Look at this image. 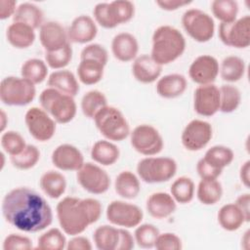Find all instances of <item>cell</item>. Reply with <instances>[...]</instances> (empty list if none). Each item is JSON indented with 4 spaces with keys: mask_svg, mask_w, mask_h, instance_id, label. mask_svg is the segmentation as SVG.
Returning <instances> with one entry per match:
<instances>
[{
    "mask_svg": "<svg viewBox=\"0 0 250 250\" xmlns=\"http://www.w3.org/2000/svg\"><path fill=\"white\" fill-rule=\"evenodd\" d=\"M1 211L5 221L19 230L38 232L53 222L49 203L35 190L26 187L11 189L2 199Z\"/></svg>",
    "mask_w": 250,
    "mask_h": 250,
    "instance_id": "1",
    "label": "cell"
},
{
    "mask_svg": "<svg viewBox=\"0 0 250 250\" xmlns=\"http://www.w3.org/2000/svg\"><path fill=\"white\" fill-rule=\"evenodd\" d=\"M102 203L96 198H78L65 196L56 207L57 218L62 231L68 235H77L102 216Z\"/></svg>",
    "mask_w": 250,
    "mask_h": 250,
    "instance_id": "2",
    "label": "cell"
},
{
    "mask_svg": "<svg viewBox=\"0 0 250 250\" xmlns=\"http://www.w3.org/2000/svg\"><path fill=\"white\" fill-rule=\"evenodd\" d=\"M151 58L160 65L169 64L178 60L186 50V39L176 27L164 24L158 26L152 34Z\"/></svg>",
    "mask_w": 250,
    "mask_h": 250,
    "instance_id": "3",
    "label": "cell"
},
{
    "mask_svg": "<svg viewBox=\"0 0 250 250\" xmlns=\"http://www.w3.org/2000/svg\"><path fill=\"white\" fill-rule=\"evenodd\" d=\"M39 103L57 123L66 124L76 115L77 105L74 97L62 94L54 88L44 89L39 96Z\"/></svg>",
    "mask_w": 250,
    "mask_h": 250,
    "instance_id": "4",
    "label": "cell"
},
{
    "mask_svg": "<svg viewBox=\"0 0 250 250\" xmlns=\"http://www.w3.org/2000/svg\"><path fill=\"white\" fill-rule=\"evenodd\" d=\"M99 132L110 142H121L130 135V126L120 109L112 105L102 108L94 117Z\"/></svg>",
    "mask_w": 250,
    "mask_h": 250,
    "instance_id": "5",
    "label": "cell"
},
{
    "mask_svg": "<svg viewBox=\"0 0 250 250\" xmlns=\"http://www.w3.org/2000/svg\"><path fill=\"white\" fill-rule=\"evenodd\" d=\"M177 162L167 156H147L137 164L139 178L146 184L168 182L177 173Z\"/></svg>",
    "mask_w": 250,
    "mask_h": 250,
    "instance_id": "6",
    "label": "cell"
},
{
    "mask_svg": "<svg viewBox=\"0 0 250 250\" xmlns=\"http://www.w3.org/2000/svg\"><path fill=\"white\" fill-rule=\"evenodd\" d=\"M35 85L30 81L17 76H7L0 83V100L10 106L29 104L35 98Z\"/></svg>",
    "mask_w": 250,
    "mask_h": 250,
    "instance_id": "7",
    "label": "cell"
},
{
    "mask_svg": "<svg viewBox=\"0 0 250 250\" xmlns=\"http://www.w3.org/2000/svg\"><path fill=\"white\" fill-rule=\"evenodd\" d=\"M182 25L185 31L196 42L205 43L210 41L215 33L213 18L206 12L191 8L182 16Z\"/></svg>",
    "mask_w": 250,
    "mask_h": 250,
    "instance_id": "8",
    "label": "cell"
},
{
    "mask_svg": "<svg viewBox=\"0 0 250 250\" xmlns=\"http://www.w3.org/2000/svg\"><path fill=\"white\" fill-rule=\"evenodd\" d=\"M132 147L145 156L158 154L164 146L163 138L159 131L149 124H141L130 133Z\"/></svg>",
    "mask_w": 250,
    "mask_h": 250,
    "instance_id": "9",
    "label": "cell"
},
{
    "mask_svg": "<svg viewBox=\"0 0 250 250\" xmlns=\"http://www.w3.org/2000/svg\"><path fill=\"white\" fill-rule=\"evenodd\" d=\"M24 123L30 136L41 143L50 141L57 128V122L42 107L32 106L24 115Z\"/></svg>",
    "mask_w": 250,
    "mask_h": 250,
    "instance_id": "10",
    "label": "cell"
},
{
    "mask_svg": "<svg viewBox=\"0 0 250 250\" xmlns=\"http://www.w3.org/2000/svg\"><path fill=\"white\" fill-rule=\"evenodd\" d=\"M219 38L223 44L236 49H245L250 45V17L245 15L231 22H221Z\"/></svg>",
    "mask_w": 250,
    "mask_h": 250,
    "instance_id": "11",
    "label": "cell"
},
{
    "mask_svg": "<svg viewBox=\"0 0 250 250\" xmlns=\"http://www.w3.org/2000/svg\"><path fill=\"white\" fill-rule=\"evenodd\" d=\"M105 215L111 225L125 229L136 228L144 218L143 210L138 205L123 200L111 201L106 207Z\"/></svg>",
    "mask_w": 250,
    "mask_h": 250,
    "instance_id": "12",
    "label": "cell"
},
{
    "mask_svg": "<svg viewBox=\"0 0 250 250\" xmlns=\"http://www.w3.org/2000/svg\"><path fill=\"white\" fill-rule=\"evenodd\" d=\"M76 172L77 183L87 192L91 194H103L108 190L110 177L98 164L85 162Z\"/></svg>",
    "mask_w": 250,
    "mask_h": 250,
    "instance_id": "13",
    "label": "cell"
},
{
    "mask_svg": "<svg viewBox=\"0 0 250 250\" xmlns=\"http://www.w3.org/2000/svg\"><path fill=\"white\" fill-rule=\"evenodd\" d=\"M212 137L213 129L209 122L201 119H193L184 128L181 141L186 149L198 151L209 144Z\"/></svg>",
    "mask_w": 250,
    "mask_h": 250,
    "instance_id": "14",
    "label": "cell"
},
{
    "mask_svg": "<svg viewBox=\"0 0 250 250\" xmlns=\"http://www.w3.org/2000/svg\"><path fill=\"white\" fill-rule=\"evenodd\" d=\"M194 111L201 116L211 117L220 111V90L214 83L199 85L193 94Z\"/></svg>",
    "mask_w": 250,
    "mask_h": 250,
    "instance_id": "15",
    "label": "cell"
},
{
    "mask_svg": "<svg viewBox=\"0 0 250 250\" xmlns=\"http://www.w3.org/2000/svg\"><path fill=\"white\" fill-rule=\"evenodd\" d=\"M220 64L211 55H201L195 58L189 65L188 76L192 82L199 85L213 84L219 75Z\"/></svg>",
    "mask_w": 250,
    "mask_h": 250,
    "instance_id": "16",
    "label": "cell"
},
{
    "mask_svg": "<svg viewBox=\"0 0 250 250\" xmlns=\"http://www.w3.org/2000/svg\"><path fill=\"white\" fill-rule=\"evenodd\" d=\"M53 165L62 171H78L84 162L82 152L73 145L62 144L52 152Z\"/></svg>",
    "mask_w": 250,
    "mask_h": 250,
    "instance_id": "17",
    "label": "cell"
},
{
    "mask_svg": "<svg viewBox=\"0 0 250 250\" xmlns=\"http://www.w3.org/2000/svg\"><path fill=\"white\" fill-rule=\"evenodd\" d=\"M39 40L46 52L58 50L68 44L65 28L58 21H45L39 28Z\"/></svg>",
    "mask_w": 250,
    "mask_h": 250,
    "instance_id": "18",
    "label": "cell"
},
{
    "mask_svg": "<svg viewBox=\"0 0 250 250\" xmlns=\"http://www.w3.org/2000/svg\"><path fill=\"white\" fill-rule=\"evenodd\" d=\"M98 34V27L95 20L90 16L80 15L73 19L68 30V40L73 43L86 44L95 39Z\"/></svg>",
    "mask_w": 250,
    "mask_h": 250,
    "instance_id": "19",
    "label": "cell"
},
{
    "mask_svg": "<svg viewBox=\"0 0 250 250\" xmlns=\"http://www.w3.org/2000/svg\"><path fill=\"white\" fill-rule=\"evenodd\" d=\"M162 72V65L158 64L150 55L143 54L138 56L132 64L134 78L143 84H150L159 79Z\"/></svg>",
    "mask_w": 250,
    "mask_h": 250,
    "instance_id": "20",
    "label": "cell"
},
{
    "mask_svg": "<svg viewBox=\"0 0 250 250\" xmlns=\"http://www.w3.org/2000/svg\"><path fill=\"white\" fill-rule=\"evenodd\" d=\"M111 52L113 57L122 62L134 61L138 57L139 43L137 38L129 32L116 34L111 41Z\"/></svg>",
    "mask_w": 250,
    "mask_h": 250,
    "instance_id": "21",
    "label": "cell"
},
{
    "mask_svg": "<svg viewBox=\"0 0 250 250\" xmlns=\"http://www.w3.org/2000/svg\"><path fill=\"white\" fill-rule=\"evenodd\" d=\"M147 213L154 219H165L171 216L177 208V202L170 193L167 192H153L146 202Z\"/></svg>",
    "mask_w": 250,
    "mask_h": 250,
    "instance_id": "22",
    "label": "cell"
},
{
    "mask_svg": "<svg viewBox=\"0 0 250 250\" xmlns=\"http://www.w3.org/2000/svg\"><path fill=\"white\" fill-rule=\"evenodd\" d=\"M187 87V78L180 73L164 75L156 82V92L163 99L178 98L185 93Z\"/></svg>",
    "mask_w": 250,
    "mask_h": 250,
    "instance_id": "23",
    "label": "cell"
},
{
    "mask_svg": "<svg viewBox=\"0 0 250 250\" xmlns=\"http://www.w3.org/2000/svg\"><path fill=\"white\" fill-rule=\"evenodd\" d=\"M47 84L49 87L71 97H75L80 90L77 78L67 69L53 71L48 77Z\"/></svg>",
    "mask_w": 250,
    "mask_h": 250,
    "instance_id": "24",
    "label": "cell"
},
{
    "mask_svg": "<svg viewBox=\"0 0 250 250\" xmlns=\"http://www.w3.org/2000/svg\"><path fill=\"white\" fill-rule=\"evenodd\" d=\"M35 29L21 23L13 21L6 30L7 41L16 49H26L35 41Z\"/></svg>",
    "mask_w": 250,
    "mask_h": 250,
    "instance_id": "25",
    "label": "cell"
},
{
    "mask_svg": "<svg viewBox=\"0 0 250 250\" xmlns=\"http://www.w3.org/2000/svg\"><path fill=\"white\" fill-rule=\"evenodd\" d=\"M114 189L115 192L124 199H135L141 191V183L133 172L125 170L116 176Z\"/></svg>",
    "mask_w": 250,
    "mask_h": 250,
    "instance_id": "26",
    "label": "cell"
},
{
    "mask_svg": "<svg viewBox=\"0 0 250 250\" xmlns=\"http://www.w3.org/2000/svg\"><path fill=\"white\" fill-rule=\"evenodd\" d=\"M119 156L118 146L108 140L97 141L91 148V158L102 166L113 165Z\"/></svg>",
    "mask_w": 250,
    "mask_h": 250,
    "instance_id": "27",
    "label": "cell"
},
{
    "mask_svg": "<svg viewBox=\"0 0 250 250\" xmlns=\"http://www.w3.org/2000/svg\"><path fill=\"white\" fill-rule=\"evenodd\" d=\"M13 21L15 22L24 23L33 29H37L44 23V13L41 8L34 3L23 2L18 5Z\"/></svg>",
    "mask_w": 250,
    "mask_h": 250,
    "instance_id": "28",
    "label": "cell"
},
{
    "mask_svg": "<svg viewBox=\"0 0 250 250\" xmlns=\"http://www.w3.org/2000/svg\"><path fill=\"white\" fill-rule=\"evenodd\" d=\"M39 185L43 192L52 199L60 198L66 189L65 177L55 170L46 171L41 176Z\"/></svg>",
    "mask_w": 250,
    "mask_h": 250,
    "instance_id": "29",
    "label": "cell"
},
{
    "mask_svg": "<svg viewBox=\"0 0 250 250\" xmlns=\"http://www.w3.org/2000/svg\"><path fill=\"white\" fill-rule=\"evenodd\" d=\"M218 222L221 228L225 230L235 231L246 223V220L235 203H229L220 208L218 212Z\"/></svg>",
    "mask_w": 250,
    "mask_h": 250,
    "instance_id": "30",
    "label": "cell"
},
{
    "mask_svg": "<svg viewBox=\"0 0 250 250\" xmlns=\"http://www.w3.org/2000/svg\"><path fill=\"white\" fill-rule=\"evenodd\" d=\"M246 64L243 59L237 56L226 57L220 65L219 73L222 79L229 83L239 81L245 74Z\"/></svg>",
    "mask_w": 250,
    "mask_h": 250,
    "instance_id": "31",
    "label": "cell"
},
{
    "mask_svg": "<svg viewBox=\"0 0 250 250\" xmlns=\"http://www.w3.org/2000/svg\"><path fill=\"white\" fill-rule=\"evenodd\" d=\"M94 243L99 250H117L119 243V228L109 225L98 227L93 233Z\"/></svg>",
    "mask_w": 250,
    "mask_h": 250,
    "instance_id": "32",
    "label": "cell"
},
{
    "mask_svg": "<svg viewBox=\"0 0 250 250\" xmlns=\"http://www.w3.org/2000/svg\"><path fill=\"white\" fill-rule=\"evenodd\" d=\"M104 72V65L93 60H81L77 66V76L81 83L94 85L99 83Z\"/></svg>",
    "mask_w": 250,
    "mask_h": 250,
    "instance_id": "33",
    "label": "cell"
},
{
    "mask_svg": "<svg viewBox=\"0 0 250 250\" xmlns=\"http://www.w3.org/2000/svg\"><path fill=\"white\" fill-rule=\"evenodd\" d=\"M223 195L222 184L216 180H200L196 189V196L203 205H214Z\"/></svg>",
    "mask_w": 250,
    "mask_h": 250,
    "instance_id": "34",
    "label": "cell"
},
{
    "mask_svg": "<svg viewBox=\"0 0 250 250\" xmlns=\"http://www.w3.org/2000/svg\"><path fill=\"white\" fill-rule=\"evenodd\" d=\"M21 75L34 85L40 84L47 78L48 65L40 59H28L21 67Z\"/></svg>",
    "mask_w": 250,
    "mask_h": 250,
    "instance_id": "35",
    "label": "cell"
},
{
    "mask_svg": "<svg viewBox=\"0 0 250 250\" xmlns=\"http://www.w3.org/2000/svg\"><path fill=\"white\" fill-rule=\"evenodd\" d=\"M202 158L211 166L224 170V168L233 161L234 153L230 147L223 145H217L208 148Z\"/></svg>",
    "mask_w": 250,
    "mask_h": 250,
    "instance_id": "36",
    "label": "cell"
},
{
    "mask_svg": "<svg viewBox=\"0 0 250 250\" xmlns=\"http://www.w3.org/2000/svg\"><path fill=\"white\" fill-rule=\"evenodd\" d=\"M106 105V97L103 92L99 90H90L85 93L80 103L83 114L90 119H94L96 114Z\"/></svg>",
    "mask_w": 250,
    "mask_h": 250,
    "instance_id": "37",
    "label": "cell"
},
{
    "mask_svg": "<svg viewBox=\"0 0 250 250\" xmlns=\"http://www.w3.org/2000/svg\"><path fill=\"white\" fill-rule=\"evenodd\" d=\"M108 13L113 24H119L130 21L135 15V5L129 0H114L108 3Z\"/></svg>",
    "mask_w": 250,
    "mask_h": 250,
    "instance_id": "38",
    "label": "cell"
},
{
    "mask_svg": "<svg viewBox=\"0 0 250 250\" xmlns=\"http://www.w3.org/2000/svg\"><path fill=\"white\" fill-rule=\"evenodd\" d=\"M195 186L193 181L186 176L177 178L171 185L170 194L177 203L187 204L189 203L194 196Z\"/></svg>",
    "mask_w": 250,
    "mask_h": 250,
    "instance_id": "39",
    "label": "cell"
},
{
    "mask_svg": "<svg viewBox=\"0 0 250 250\" xmlns=\"http://www.w3.org/2000/svg\"><path fill=\"white\" fill-rule=\"evenodd\" d=\"M220 111L231 113L236 110L241 102V93L231 84H224L220 88Z\"/></svg>",
    "mask_w": 250,
    "mask_h": 250,
    "instance_id": "40",
    "label": "cell"
},
{
    "mask_svg": "<svg viewBox=\"0 0 250 250\" xmlns=\"http://www.w3.org/2000/svg\"><path fill=\"white\" fill-rule=\"evenodd\" d=\"M238 3L235 0H214L211 3L213 16L221 22H231L237 19Z\"/></svg>",
    "mask_w": 250,
    "mask_h": 250,
    "instance_id": "41",
    "label": "cell"
},
{
    "mask_svg": "<svg viewBox=\"0 0 250 250\" xmlns=\"http://www.w3.org/2000/svg\"><path fill=\"white\" fill-rule=\"evenodd\" d=\"M66 238L58 228H52L43 232L37 240V249L40 250H62L66 248Z\"/></svg>",
    "mask_w": 250,
    "mask_h": 250,
    "instance_id": "42",
    "label": "cell"
},
{
    "mask_svg": "<svg viewBox=\"0 0 250 250\" xmlns=\"http://www.w3.org/2000/svg\"><path fill=\"white\" fill-rule=\"evenodd\" d=\"M40 159V151L34 145H26L24 149L14 156H10L12 165L19 170L33 168Z\"/></svg>",
    "mask_w": 250,
    "mask_h": 250,
    "instance_id": "43",
    "label": "cell"
},
{
    "mask_svg": "<svg viewBox=\"0 0 250 250\" xmlns=\"http://www.w3.org/2000/svg\"><path fill=\"white\" fill-rule=\"evenodd\" d=\"M159 233V229L154 225L147 223L140 224L136 227L134 232L135 242L143 249H151L154 247Z\"/></svg>",
    "mask_w": 250,
    "mask_h": 250,
    "instance_id": "44",
    "label": "cell"
},
{
    "mask_svg": "<svg viewBox=\"0 0 250 250\" xmlns=\"http://www.w3.org/2000/svg\"><path fill=\"white\" fill-rule=\"evenodd\" d=\"M72 54V47L68 43L58 50L45 52V62L48 66L55 70L63 69L71 62Z\"/></svg>",
    "mask_w": 250,
    "mask_h": 250,
    "instance_id": "45",
    "label": "cell"
},
{
    "mask_svg": "<svg viewBox=\"0 0 250 250\" xmlns=\"http://www.w3.org/2000/svg\"><path fill=\"white\" fill-rule=\"evenodd\" d=\"M0 144L3 150L10 156L21 153L27 145L24 138L19 132L13 130L5 131L2 133Z\"/></svg>",
    "mask_w": 250,
    "mask_h": 250,
    "instance_id": "46",
    "label": "cell"
},
{
    "mask_svg": "<svg viewBox=\"0 0 250 250\" xmlns=\"http://www.w3.org/2000/svg\"><path fill=\"white\" fill-rule=\"evenodd\" d=\"M80 58L81 60H93L99 62L105 66L108 62V53L103 45L99 43H91L82 49Z\"/></svg>",
    "mask_w": 250,
    "mask_h": 250,
    "instance_id": "47",
    "label": "cell"
},
{
    "mask_svg": "<svg viewBox=\"0 0 250 250\" xmlns=\"http://www.w3.org/2000/svg\"><path fill=\"white\" fill-rule=\"evenodd\" d=\"M32 248V240L19 233H11L7 235L3 241L4 250H29Z\"/></svg>",
    "mask_w": 250,
    "mask_h": 250,
    "instance_id": "48",
    "label": "cell"
},
{
    "mask_svg": "<svg viewBox=\"0 0 250 250\" xmlns=\"http://www.w3.org/2000/svg\"><path fill=\"white\" fill-rule=\"evenodd\" d=\"M154 248L157 250H181L183 248V242L174 232L159 233Z\"/></svg>",
    "mask_w": 250,
    "mask_h": 250,
    "instance_id": "49",
    "label": "cell"
},
{
    "mask_svg": "<svg viewBox=\"0 0 250 250\" xmlns=\"http://www.w3.org/2000/svg\"><path fill=\"white\" fill-rule=\"evenodd\" d=\"M93 15L96 23L101 25L104 28L111 29L114 28L115 25L113 24L109 13H108V3L107 2H101L96 4L93 10Z\"/></svg>",
    "mask_w": 250,
    "mask_h": 250,
    "instance_id": "50",
    "label": "cell"
},
{
    "mask_svg": "<svg viewBox=\"0 0 250 250\" xmlns=\"http://www.w3.org/2000/svg\"><path fill=\"white\" fill-rule=\"evenodd\" d=\"M196 171L201 180H216L221 175L223 170L217 169L208 164L203 158L199 159L196 164Z\"/></svg>",
    "mask_w": 250,
    "mask_h": 250,
    "instance_id": "51",
    "label": "cell"
},
{
    "mask_svg": "<svg viewBox=\"0 0 250 250\" xmlns=\"http://www.w3.org/2000/svg\"><path fill=\"white\" fill-rule=\"evenodd\" d=\"M93 248L91 241L82 235H73V237L67 241L66 249L67 250H91Z\"/></svg>",
    "mask_w": 250,
    "mask_h": 250,
    "instance_id": "52",
    "label": "cell"
},
{
    "mask_svg": "<svg viewBox=\"0 0 250 250\" xmlns=\"http://www.w3.org/2000/svg\"><path fill=\"white\" fill-rule=\"evenodd\" d=\"M135 246V238L125 228H119V243L117 250H131Z\"/></svg>",
    "mask_w": 250,
    "mask_h": 250,
    "instance_id": "53",
    "label": "cell"
},
{
    "mask_svg": "<svg viewBox=\"0 0 250 250\" xmlns=\"http://www.w3.org/2000/svg\"><path fill=\"white\" fill-rule=\"evenodd\" d=\"M191 3V1L188 0H157L155 1V4L164 11H176L179 8L188 6Z\"/></svg>",
    "mask_w": 250,
    "mask_h": 250,
    "instance_id": "54",
    "label": "cell"
},
{
    "mask_svg": "<svg viewBox=\"0 0 250 250\" xmlns=\"http://www.w3.org/2000/svg\"><path fill=\"white\" fill-rule=\"evenodd\" d=\"M17 1L1 0L0 1V19L7 20L10 17H14L17 11Z\"/></svg>",
    "mask_w": 250,
    "mask_h": 250,
    "instance_id": "55",
    "label": "cell"
},
{
    "mask_svg": "<svg viewBox=\"0 0 250 250\" xmlns=\"http://www.w3.org/2000/svg\"><path fill=\"white\" fill-rule=\"evenodd\" d=\"M234 203L241 210V212L245 217L246 223H248L250 221V194L249 193L240 194L236 198Z\"/></svg>",
    "mask_w": 250,
    "mask_h": 250,
    "instance_id": "56",
    "label": "cell"
},
{
    "mask_svg": "<svg viewBox=\"0 0 250 250\" xmlns=\"http://www.w3.org/2000/svg\"><path fill=\"white\" fill-rule=\"evenodd\" d=\"M239 179L240 182L246 187L249 188L250 186V160L245 161L239 170Z\"/></svg>",
    "mask_w": 250,
    "mask_h": 250,
    "instance_id": "57",
    "label": "cell"
},
{
    "mask_svg": "<svg viewBox=\"0 0 250 250\" xmlns=\"http://www.w3.org/2000/svg\"><path fill=\"white\" fill-rule=\"evenodd\" d=\"M8 124V116L6 114V112L1 109V112H0V131L3 133L5 132V128Z\"/></svg>",
    "mask_w": 250,
    "mask_h": 250,
    "instance_id": "58",
    "label": "cell"
},
{
    "mask_svg": "<svg viewBox=\"0 0 250 250\" xmlns=\"http://www.w3.org/2000/svg\"><path fill=\"white\" fill-rule=\"evenodd\" d=\"M250 230L248 229V230H246L245 231V233H244V235H243V237H242V239H241V244H242V247L244 248V249H249V242H250Z\"/></svg>",
    "mask_w": 250,
    "mask_h": 250,
    "instance_id": "59",
    "label": "cell"
}]
</instances>
